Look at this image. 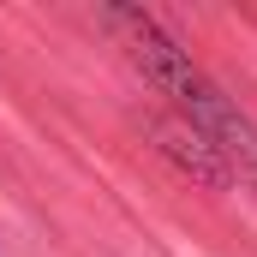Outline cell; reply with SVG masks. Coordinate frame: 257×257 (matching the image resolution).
<instances>
[{
  "instance_id": "obj_2",
  "label": "cell",
  "mask_w": 257,
  "mask_h": 257,
  "mask_svg": "<svg viewBox=\"0 0 257 257\" xmlns=\"http://www.w3.org/2000/svg\"><path fill=\"white\" fill-rule=\"evenodd\" d=\"M150 132H156V144H162V156L180 168V174H192L197 186H227L233 180V168H227V156L203 138L197 126H186V120H174V114H156L150 120Z\"/></svg>"
},
{
  "instance_id": "obj_1",
  "label": "cell",
  "mask_w": 257,
  "mask_h": 257,
  "mask_svg": "<svg viewBox=\"0 0 257 257\" xmlns=\"http://www.w3.org/2000/svg\"><path fill=\"white\" fill-rule=\"evenodd\" d=\"M102 24L114 30V42H120V54L132 60V72L156 90V96H168L174 102V120H186V126H197L221 156L227 150H239V156H257L251 144V126L233 114V102L203 78L192 66V54L144 12V6H102Z\"/></svg>"
}]
</instances>
